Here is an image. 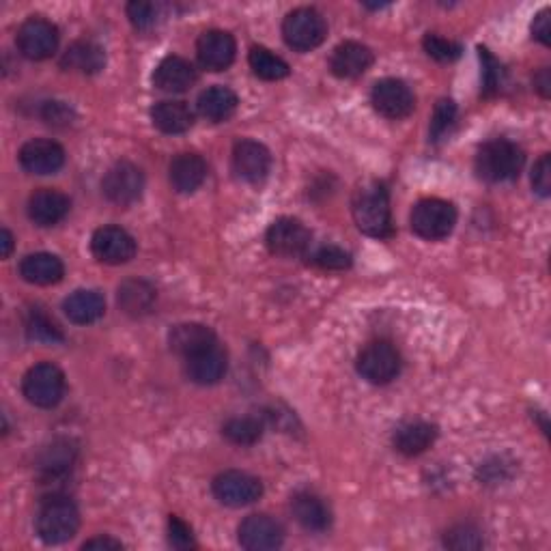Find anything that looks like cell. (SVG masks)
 <instances>
[{"label": "cell", "mask_w": 551, "mask_h": 551, "mask_svg": "<svg viewBox=\"0 0 551 551\" xmlns=\"http://www.w3.org/2000/svg\"><path fill=\"white\" fill-rule=\"evenodd\" d=\"M351 214L364 235L379 239L392 235L390 194L384 183L369 181L360 186L351 199Z\"/></svg>", "instance_id": "obj_1"}, {"label": "cell", "mask_w": 551, "mask_h": 551, "mask_svg": "<svg viewBox=\"0 0 551 551\" xmlns=\"http://www.w3.org/2000/svg\"><path fill=\"white\" fill-rule=\"evenodd\" d=\"M196 54H199L201 65L209 72H224L235 61V37L229 31H218V28L205 31L196 41Z\"/></svg>", "instance_id": "obj_17"}, {"label": "cell", "mask_w": 551, "mask_h": 551, "mask_svg": "<svg viewBox=\"0 0 551 551\" xmlns=\"http://www.w3.org/2000/svg\"><path fill=\"white\" fill-rule=\"evenodd\" d=\"M237 539L248 551H272L285 541V530L270 515H248L237 528Z\"/></svg>", "instance_id": "obj_14"}, {"label": "cell", "mask_w": 551, "mask_h": 551, "mask_svg": "<svg viewBox=\"0 0 551 551\" xmlns=\"http://www.w3.org/2000/svg\"><path fill=\"white\" fill-rule=\"evenodd\" d=\"M196 82V69L190 61L181 59V56H166L155 67L153 84L164 93H186Z\"/></svg>", "instance_id": "obj_24"}, {"label": "cell", "mask_w": 551, "mask_h": 551, "mask_svg": "<svg viewBox=\"0 0 551 551\" xmlns=\"http://www.w3.org/2000/svg\"><path fill=\"white\" fill-rule=\"evenodd\" d=\"M93 257L106 265H123L134 259L136 242L121 226H102L91 237Z\"/></svg>", "instance_id": "obj_13"}, {"label": "cell", "mask_w": 551, "mask_h": 551, "mask_svg": "<svg viewBox=\"0 0 551 551\" xmlns=\"http://www.w3.org/2000/svg\"><path fill=\"white\" fill-rule=\"evenodd\" d=\"M211 491L220 504L231 508H242L254 504L263 496V483L246 472H222L211 483Z\"/></svg>", "instance_id": "obj_12"}, {"label": "cell", "mask_w": 551, "mask_h": 551, "mask_svg": "<svg viewBox=\"0 0 551 551\" xmlns=\"http://www.w3.org/2000/svg\"><path fill=\"white\" fill-rule=\"evenodd\" d=\"M371 104L381 117L401 121L409 117L416 108L414 91L399 78H384L375 82L371 91Z\"/></svg>", "instance_id": "obj_10"}, {"label": "cell", "mask_w": 551, "mask_h": 551, "mask_svg": "<svg viewBox=\"0 0 551 551\" xmlns=\"http://www.w3.org/2000/svg\"><path fill=\"white\" fill-rule=\"evenodd\" d=\"M226 369H229V358L220 345L209 347L192 358H186V373L190 381L199 386H214L224 379Z\"/></svg>", "instance_id": "obj_20"}, {"label": "cell", "mask_w": 551, "mask_h": 551, "mask_svg": "<svg viewBox=\"0 0 551 551\" xmlns=\"http://www.w3.org/2000/svg\"><path fill=\"white\" fill-rule=\"evenodd\" d=\"M373 65V52L360 41H343L330 56V72L341 80H353L366 74Z\"/></svg>", "instance_id": "obj_18"}, {"label": "cell", "mask_w": 551, "mask_h": 551, "mask_svg": "<svg viewBox=\"0 0 551 551\" xmlns=\"http://www.w3.org/2000/svg\"><path fill=\"white\" fill-rule=\"evenodd\" d=\"M291 511L298 524L308 532H326L332 526V511L317 493L300 491L291 500Z\"/></svg>", "instance_id": "obj_23"}, {"label": "cell", "mask_w": 551, "mask_h": 551, "mask_svg": "<svg viewBox=\"0 0 551 551\" xmlns=\"http://www.w3.org/2000/svg\"><path fill=\"white\" fill-rule=\"evenodd\" d=\"M534 89L539 91L543 97H549V91H551V78H549V69H541L539 74L534 76Z\"/></svg>", "instance_id": "obj_47"}, {"label": "cell", "mask_w": 551, "mask_h": 551, "mask_svg": "<svg viewBox=\"0 0 551 551\" xmlns=\"http://www.w3.org/2000/svg\"><path fill=\"white\" fill-rule=\"evenodd\" d=\"M168 345L181 358H192L209 347L218 345L216 332L203 323H179L168 332Z\"/></svg>", "instance_id": "obj_22"}, {"label": "cell", "mask_w": 551, "mask_h": 551, "mask_svg": "<svg viewBox=\"0 0 551 551\" xmlns=\"http://www.w3.org/2000/svg\"><path fill=\"white\" fill-rule=\"evenodd\" d=\"M551 11L549 9H543L536 13V18L532 22V37L539 39L543 46H549L551 44Z\"/></svg>", "instance_id": "obj_45"}, {"label": "cell", "mask_w": 551, "mask_h": 551, "mask_svg": "<svg viewBox=\"0 0 551 551\" xmlns=\"http://www.w3.org/2000/svg\"><path fill=\"white\" fill-rule=\"evenodd\" d=\"M444 545L448 549H457V551H472V549H483L485 541H483V534H480L478 528H474L470 524H461V526H455L446 532Z\"/></svg>", "instance_id": "obj_37"}, {"label": "cell", "mask_w": 551, "mask_h": 551, "mask_svg": "<svg viewBox=\"0 0 551 551\" xmlns=\"http://www.w3.org/2000/svg\"><path fill=\"white\" fill-rule=\"evenodd\" d=\"M265 429V422L257 416H244V418H231L222 427V435L231 444L237 446H252L261 440Z\"/></svg>", "instance_id": "obj_33"}, {"label": "cell", "mask_w": 551, "mask_h": 551, "mask_svg": "<svg viewBox=\"0 0 551 551\" xmlns=\"http://www.w3.org/2000/svg\"><path fill=\"white\" fill-rule=\"evenodd\" d=\"M61 65L67 72L95 76L106 67V52L102 46L93 44V41H76V44L65 50Z\"/></svg>", "instance_id": "obj_27"}, {"label": "cell", "mask_w": 551, "mask_h": 551, "mask_svg": "<svg viewBox=\"0 0 551 551\" xmlns=\"http://www.w3.org/2000/svg\"><path fill=\"white\" fill-rule=\"evenodd\" d=\"M151 121L162 134L177 136V134H186L194 125V112L186 102L166 100V102H158L151 108Z\"/></svg>", "instance_id": "obj_29"}, {"label": "cell", "mask_w": 551, "mask_h": 551, "mask_svg": "<svg viewBox=\"0 0 551 551\" xmlns=\"http://www.w3.org/2000/svg\"><path fill=\"white\" fill-rule=\"evenodd\" d=\"M127 18H130L136 31H149L158 22V7L153 3H143V0H132L127 5Z\"/></svg>", "instance_id": "obj_40"}, {"label": "cell", "mask_w": 551, "mask_h": 551, "mask_svg": "<svg viewBox=\"0 0 551 551\" xmlns=\"http://www.w3.org/2000/svg\"><path fill=\"white\" fill-rule=\"evenodd\" d=\"M67 319L76 326H89L106 313V300L100 291L95 289H78L63 302Z\"/></svg>", "instance_id": "obj_26"}, {"label": "cell", "mask_w": 551, "mask_h": 551, "mask_svg": "<svg viewBox=\"0 0 551 551\" xmlns=\"http://www.w3.org/2000/svg\"><path fill=\"white\" fill-rule=\"evenodd\" d=\"M282 37L295 52H310L319 48L328 37V22L313 7H300L287 13L282 22Z\"/></svg>", "instance_id": "obj_5"}, {"label": "cell", "mask_w": 551, "mask_h": 551, "mask_svg": "<svg viewBox=\"0 0 551 551\" xmlns=\"http://www.w3.org/2000/svg\"><path fill=\"white\" fill-rule=\"evenodd\" d=\"M272 168V153L257 140H239L233 149V171L246 183H261Z\"/></svg>", "instance_id": "obj_15"}, {"label": "cell", "mask_w": 551, "mask_h": 551, "mask_svg": "<svg viewBox=\"0 0 551 551\" xmlns=\"http://www.w3.org/2000/svg\"><path fill=\"white\" fill-rule=\"evenodd\" d=\"M437 440V427L431 422H407V425L399 427L394 433L392 442L401 455L405 457H418L422 452H427Z\"/></svg>", "instance_id": "obj_28"}, {"label": "cell", "mask_w": 551, "mask_h": 551, "mask_svg": "<svg viewBox=\"0 0 551 551\" xmlns=\"http://www.w3.org/2000/svg\"><path fill=\"white\" fill-rule=\"evenodd\" d=\"M39 539L46 545H63L72 541L80 528L78 506L61 496H52L39 506L35 519Z\"/></svg>", "instance_id": "obj_3"}, {"label": "cell", "mask_w": 551, "mask_h": 551, "mask_svg": "<svg viewBox=\"0 0 551 551\" xmlns=\"http://www.w3.org/2000/svg\"><path fill=\"white\" fill-rule=\"evenodd\" d=\"M41 117H44V121L48 125H56V127H61V125H69L74 119V112L72 108H69L67 104L63 102H46L44 108H41Z\"/></svg>", "instance_id": "obj_44"}, {"label": "cell", "mask_w": 551, "mask_h": 551, "mask_svg": "<svg viewBox=\"0 0 551 551\" xmlns=\"http://www.w3.org/2000/svg\"><path fill=\"white\" fill-rule=\"evenodd\" d=\"M69 207H72V201H69L67 194L52 188H44L31 194L26 211L31 222L48 229V226H54L61 220H65V216L69 214Z\"/></svg>", "instance_id": "obj_19"}, {"label": "cell", "mask_w": 551, "mask_h": 551, "mask_svg": "<svg viewBox=\"0 0 551 551\" xmlns=\"http://www.w3.org/2000/svg\"><path fill=\"white\" fill-rule=\"evenodd\" d=\"M317 267L328 272H343L351 267V254L338 246H323L319 248L313 257H310Z\"/></svg>", "instance_id": "obj_39"}, {"label": "cell", "mask_w": 551, "mask_h": 551, "mask_svg": "<svg viewBox=\"0 0 551 551\" xmlns=\"http://www.w3.org/2000/svg\"><path fill=\"white\" fill-rule=\"evenodd\" d=\"M526 164V155L511 140H489L476 153V173L487 183H504L519 177Z\"/></svg>", "instance_id": "obj_2"}, {"label": "cell", "mask_w": 551, "mask_h": 551, "mask_svg": "<svg viewBox=\"0 0 551 551\" xmlns=\"http://www.w3.org/2000/svg\"><path fill=\"white\" fill-rule=\"evenodd\" d=\"M0 246H3V250H0V257L9 259V254L13 252V235L9 229L0 231Z\"/></svg>", "instance_id": "obj_48"}, {"label": "cell", "mask_w": 551, "mask_h": 551, "mask_svg": "<svg viewBox=\"0 0 551 551\" xmlns=\"http://www.w3.org/2000/svg\"><path fill=\"white\" fill-rule=\"evenodd\" d=\"M168 541H171V545L175 549H192V547H196L192 528L186 524V521H181L175 515H171V519H168Z\"/></svg>", "instance_id": "obj_42"}, {"label": "cell", "mask_w": 551, "mask_h": 551, "mask_svg": "<svg viewBox=\"0 0 551 551\" xmlns=\"http://www.w3.org/2000/svg\"><path fill=\"white\" fill-rule=\"evenodd\" d=\"M422 48L431 56V59L440 61V63H452L461 56V46L457 41H450L446 37H440L435 33H427L425 39H422Z\"/></svg>", "instance_id": "obj_38"}, {"label": "cell", "mask_w": 551, "mask_h": 551, "mask_svg": "<svg viewBox=\"0 0 551 551\" xmlns=\"http://www.w3.org/2000/svg\"><path fill=\"white\" fill-rule=\"evenodd\" d=\"M74 457H76V448L72 446V442H56L44 452V457L39 461V470L46 476L65 474L69 468H72Z\"/></svg>", "instance_id": "obj_34"}, {"label": "cell", "mask_w": 551, "mask_h": 551, "mask_svg": "<svg viewBox=\"0 0 551 551\" xmlns=\"http://www.w3.org/2000/svg\"><path fill=\"white\" fill-rule=\"evenodd\" d=\"M455 121H457V104L452 100H440L433 110V117H431V127H429V134H431V140L433 143H440V140H444L452 127H455Z\"/></svg>", "instance_id": "obj_35"}, {"label": "cell", "mask_w": 551, "mask_h": 551, "mask_svg": "<svg viewBox=\"0 0 551 551\" xmlns=\"http://www.w3.org/2000/svg\"><path fill=\"white\" fill-rule=\"evenodd\" d=\"M82 549H123V543L117 539H110V536H97L82 545Z\"/></svg>", "instance_id": "obj_46"}, {"label": "cell", "mask_w": 551, "mask_h": 551, "mask_svg": "<svg viewBox=\"0 0 551 551\" xmlns=\"http://www.w3.org/2000/svg\"><path fill=\"white\" fill-rule=\"evenodd\" d=\"M478 52H480V61H483V91L487 97L496 95L502 84V67L496 59H493L487 48H478Z\"/></svg>", "instance_id": "obj_41"}, {"label": "cell", "mask_w": 551, "mask_h": 551, "mask_svg": "<svg viewBox=\"0 0 551 551\" xmlns=\"http://www.w3.org/2000/svg\"><path fill=\"white\" fill-rule=\"evenodd\" d=\"M409 224L418 237L427 239V242H440L455 231L457 209L442 199H425L414 205Z\"/></svg>", "instance_id": "obj_6"}, {"label": "cell", "mask_w": 551, "mask_h": 551, "mask_svg": "<svg viewBox=\"0 0 551 551\" xmlns=\"http://www.w3.org/2000/svg\"><path fill=\"white\" fill-rule=\"evenodd\" d=\"M26 334L31 341L37 343H61L63 341V332L52 319H48L44 313H31L26 321Z\"/></svg>", "instance_id": "obj_36"}, {"label": "cell", "mask_w": 551, "mask_h": 551, "mask_svg": "<svg viewBox=\"0 0 551 551\" xmlns=\"http://www.w3.org/2000/svg\"><path fill=\"white\" fill-rule=\"evenodd\" d=\"M22 56L31 61H46L59 48V28L46 18H28L16 35Z\"/></svg>", "instance_id": "obj_11"}, {"label": "cell", "mask_w": 551, "mask_h": 551, "mask_svg": "<svg viewBox=\"0 0 551 551\" xmlns=\"http://www.w3.org/2000/svg\"><path fill=\"white\" fill-rule=\"evenodd\" d=\"M401 353L388 341H373L366 345L356 360V369L362 379L373 386H386L401 373Z\"/></svg>", "instance_id": "obj_7"}, {"label": "cell", "mask_w": 551, "mask_h": 551, "mask_svg": "<svg viewBox=\"0 0 551 551\" xmlns=\"http://www.w3.org/2000/svg\"><path fill=\"white\" fill-rule=\"evenodd\" d=\"M313 242V235L298 218H278L270 224L265 244L276 257H304Z\"/></svg>", "instance_id": "obj_9"}, {"label": "cell", "mask_w": 551, "mask_h": 551, "mask_svg": "<svg viewBox=\"0 0 551 551\" xmlns=\"http://www.w3.org/2000/svg\"><path fill=\"white\" fill-rule=\"evenodd\" d=\"M196 106H199V112L203 119H207L211 123H224L237 112L239 97L229 87L216 84V87H209L199 95V102H196Z\"/></svg>", "instance_id": "obj_30"}, {"label": "cell", "mask_w": 551, "mask_h": 551, "mask_svg": "<svg viewBox=\"0 0 551 551\" xmlns=\"http://www.w3.org/2000/svg\"><path fill=\"white\" fill-rule=\"evenodd\" d=\"M20 164L31 175H54L65 164V149L48 138H35L20 149Z\"/></svg>", "instance_id": "obj_16"}, {"label": "cell", "mask_w": 551, "mask_h": 551, "mask_svg": "<svg viewBox=\"0 0 551 551\" xmlns=\"http://www.w3.org/2000/svg\"><path fill=\"white\" fill-rule=\"evenodd\" d=\"M168 179L179 194H192L207 179V162L199 153H179L168 166Z\"/></svg>", "instance_id": "obj_21"}, {"label": "cell", "mask_w": 551, "mask_h": 551, "mask_svg": "<svg viewBox=\"0 0 551 551\" xmlns=\"http://www.w3.org/2000/svg\"><path fill=\"white\" fill-rule=\"evenodd\" d=\"M20 276L31 282V285L48 287L61 282L65 276V265L63 261L50 252H35L28 254L20 263Z\"/></svg>", "instance_id": "obj_25"}, {"label": "cell", "mask_w": 551, "mask_h": 551, "mask_svg": "<svg viewBox=\"0 0 551 551\" xmlns=\"http://www.w3.org/2000/svg\"><path fill=\"white\" fill-rule=\"evenodd\" d=\"M532 188L534 192L547 199L551 194V158L549 153L541 155V160L532 168Z\"/></svg>", "instance_id": "obj_43"}, {"label": "cell", "mask_w": 551, "mask_h": 551, "mask_svg": "<svg viewBox=\"0 0 551 551\" xmlns=\"http://www.w3.org/2000/svg\"><path fill=\"white\" fill-rule=\"evenodd\" d=\"M65 388V373L52 362H39L31 366L22 379V392L26 401L41 409H52L59 405L65 397Z\"/></svg>", "instance_id": "obj_4"}, {"label": "cell", "mask_w": 551, "mask_h": 551, "mask_svg": "<svg viewBox=\"0 0 551 551\" xmlns=\"http://www.w3.org/2000/svg\"><path fill=\"white\" fill-rule=\"evenodd\" d=\"M145 190V175L132 162H117L102 179V192L110 203L127 207L140 201Z\"/></svg>", "instance_id": "obj_8"}, {"label": "cell", "mask_w": 551, "mask_h": 551, "mask_svg": "<svg viewBox=\"0 0 551 551\" xmlns=\"http://www.w3.org/2000/svg\"><path fill=\"white\" fill-rule=\"evenodd\" d=\"M248 63L252 67L254 76H259L261 80H267V82H276V80L287 78L291 72V67L285 59H280L278 54H274L272 50H267L263 46H254L250 50Z\"/></svg>", "instance_id": "obj_32"}, {"label": "cell", "mask_w": 551, "mask_h": 551, "mask_svg": "<svg viewBox=\"0 0 551 551\" xmlns=\"http://www.w3.org/2000/svg\"><path fill=\"white\" fill-rule=\"evenodd\" d=\"M155 298H158V293H155L153 285H149L147 280H138V278L125 280L117 293L119 308L130 317L149 315L153 310Z\"/></svg>", "instance_id": "obj_31"}]
</instances>
